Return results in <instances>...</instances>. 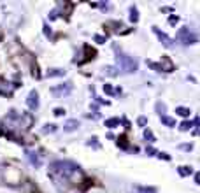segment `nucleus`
<instances>
[{
    "label": "nucleus",
    "mask_w": 200,
    "mask_h": 193,
    "mask_svg": "<svg viewBox=\"0 0 200 193\" xmlns=\"http://www.w3.org/2000/svg\"><path fill=\"white\" fill-rule=\"evenodd\" d=\"M161 121H163L165 125H169V126H174V125H176V119H172V118H169V116H161Z\"/></svg>",
    "instance_id": "nucleus-8"
},
{
    "label": "nucleus",
    "mask_w": 200,
    "mask_h": 193,
    "mask_svg": "<svg viewBox=\"0 0 200 193\" xmlns=\"http://www.w3.org/2000/svg\"><path fill=\"white\" fill-rule=\"evenodd\" d=\"M139 125H146V118H139Z\"/></svg>",
    "instance_id": "nucleus-18"
},
{
    "label": "nucleus",
    "mask_w": 200,
    "mask_h": 193,
    "mask_svg": "<svg viewBox=\"0 0 200 193\" xmlns=\"http://www.w3.org/2000/svg\"><path fill=\"white\" fill-rule=\"evenodd\" d=\"M191 126H193V123H188V121H184V123L181 125V130H182V132H186V130H190Z\"/></svg>",
    "instance_id": "nucleus-10"
},
{
    "label": "nucleus",
    "mask_w": 200,
    "mask_h": 193,
    "mask_svg": "<svg viewBox=\"0 0 200 193\" xmlns=\"http://www.w3.org/2000/svg\"><path fill=\"white\" fill-rule=\"evenodd\" d=\"M177 39L182 40V44H193V42H197V37L193 34H190L188 28H181L179 34H177Z\"/></svg>",
    "instance_id": "nucleus-2"
},
{
    "label": "nucleus",
    "mask_w": 200,
    "mask_h": 193,
    "mask_svg": "<svg viewBox=\"0 0 200 193\" xmlns=\"http://www.w3.org/2000/svg\"><path fill=\"white\" fill-rule=\"evenodd\" d=\"M63 113H65L63 109H55V114H56V116H61V114H63Z\"/></svg>",
    "instance_id": "nucleus-17"
},
{
    "label": "nucleus",
    "mask_w": 200,
    "mask_h": 193,
    "mask_svg": "<svg viewBox=\"0 0 200 193\" xmlns=\"http://www.w3.org/2000/svg\"><path fill=\"white\" fill-rule=\"evenodd\" d=\"M195 179H197V184H200V172L195 175Z\"/></svg>",
    "instance_id": "nucleus-19"
},
{
    "label": "nucleus",
    "mask_w": 200,
    "mask_h": 193,
    "mask_svg": "<svg viewBox=\"0 0 200 193\" xmlns=\"http://www.w3.org/2000/svg\"><path fill=\"white\" fill-rule=\"evenodd\" d=\"M70 90H72V84L70 83H67V86L63 88H53V93H56V95H69L70 93Z\"/></svg>",
    "instance_id": "nucleus-4"
},
{
    "label": "nucleus",
    "mask_w": 200,
    "mask_h": 193,
    "mask_svg": "<svg viewBox=\"0 0 200 193\" xmlns=\"http://www.w3.org/2000/svg\"><path fill=\"white\" fill-rule=\"evenodd\" d=\"M118 123H120V119H116V118H114V119H107V121H105V126H109V128H114Z\"/></svg>",
    "instance_id": "nucleus-9"
},
{
    "label": "nucleus",
    "mask_w": 200,
    "mask_h": 193,
    "mask_svg": "<svg viewBox=\"0 0 200 193\" xmlns=\"http://www.w3.org/2000/svg\"><path fill=\"white\" fill-rule=\"evenodd\" d=\"M95 40H97L99 44H104V42H105V37H102V35H97V37H95Z\"/></svg>",
    "instance_id": "nucleus-15"
},
{
    "label": "nucleus",
    "mask_w": 200,
    "mask_h": 193,
    "mask_svg": "<svg viewBox=\"0 0 200 193\" xmlns=\"http://www.w3.org/2000/svg\"><path fill=\"white\" fill-rule=\"evenodd\" d=\"M130 19H132L134 23H137V19H139V16H137V11H135V9H132V16H130Z\"/></svg>",
    "instance_id": "nucleus-12"
},
{
    "label": "nucleus",
    "mask_w": 200,
    "mask_h": 193,
    "mask_svg": "<svg viewBox=\"0 0 200 193\" xmlns=\"http://www.w3.org/2000/svg\"><path fill=\"white\" fill-rule=\"evenodd\" d=\"M144 135H146V139H149V140H151V142H153V140H155V137H153V134H151V132H149V130H146V132H144Z\"/></svg>",
    "instance_id": "nucleus-14"
},
{
    "label": "nucleus",
    "mask_w": 200,
    "mask_h": 193,
    "mask_svg": "<svg viewBox=\"0 0 200 193\" xmlns=\"http://www.w3.org/2000/svg\"><path fill=\"white\" fill-rule=\"evenodd\" d=\"M104 91H105V93H109V95H112V93H116V91H114V90H112V88H111L109 84H105V86H104Z\"/></svg>",
    "instance_id": "nucleus-13"
},
{
    "label": "nucleus",
    "mask_w": 200,
    "mask_h": 193,
    "mask_svg": "<svg viewBox=\"0 0 200 193\" xmlns=\"http://www.w3.org/2000/svg\"><path fill=\"white\" fill-rule=\"evenodd\" d=\"M37 104H39V102H37V93L34 91V93H30V100H28V105H30V107L34 109V107H37Z\"/></svg>",
    "instance_id": "nucleus-6"
},
{
    "label": "nucleus",
    "mask_w": 200,
    "mask_h": 193,
    "mask_svg": "<svg viewBox=\"0 0 200 193\" xmlns=\"http://www.w3.org/2000/svg\"><path fill=\"white\" fill-rule=\"evenodd\" d=\"M179 174H181V175H188V174H191V169L188 170V167H181V169H179Z\"/></svg>",
    "instance_id": "nucleus-11"
},
{
    "label": "nucleus",
    "mask_w": 200,
    "mask_h": 193,
    "mask_svg": "<svg viewBox=\"0 0 200 193\" xmlns=\"http://www.w3.org/2000/svg\"><path fill=\"white\" fill-rule=\"evenodd\" d=\"M77 126H79V123H77L76 119H70V121H69V123L65 125V130H69V132H72V130H76Z\"/></svg>",
    "instance_id": "nucleus-5"
},
{
    "label": "nucleus",
    "mask_w": 200,
    "mask_h": 193,
    "mask_svg": "<svg viewBox=\"0 0 200 193\" xmlns=\"http://www.w3.org/2000/svg\"><path fill=\"white\" fill-rule=\"evenodd\" d=\"M134 193H147V190H144V188H135Z\"/></svg>",
    "instance_id": "nucleus-16"
},
{
    "label": "nucleus",
    "mask_w": 200,
    "mask_h": 193,
    "mask_svg": "<svg viewBox=\"0 0 200 193\" xmlns=\"http://www.w3.org/2000/svg\"><path fill=\"white\" fill-rule=\"evenodd\" d=\"M118 63H120V67L123 70H126V72H135L137 70V63H135V60H132L130 56H125V55H118Z\"/></svg>",
    "instance_id": "nucleus-1"
},
{
    "label": "nucleus",
    "mask_w": 200,
    "mask_h": 193,
    "mask_svg": "<svg viewBox=\"0 0 200 193\" xmlns=\"http://www.w3.org/2000/svg\"><path fill=\"white\" fill-rule=\"evenodd\" d=\"M155 34L158 35V39H160V40L163 42V44H165V46H167V48H170V46H172V39H170V37H167V35H165L163 32H160L158 28H155Z\"/></svg>",
    "instance_id": "nucleus-3"
},
{
    "label": "nucleus",
    "mask_w": 200,
    "mask_h": 193,
    "mask_svg": "<svg viewBox=\"0 0 200 193\" xmlns=\"http://www.w3.org/2000/svg\"><path fill=\"white\" fill-rule=\"evenodd\" d=\"M176 113L179 116H182V118H186V116H190V109H186V107H177Z\"/></svg>",
    "instance_id": "nucleus-7"
}]
</instances>
